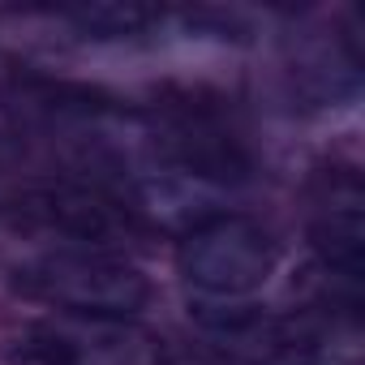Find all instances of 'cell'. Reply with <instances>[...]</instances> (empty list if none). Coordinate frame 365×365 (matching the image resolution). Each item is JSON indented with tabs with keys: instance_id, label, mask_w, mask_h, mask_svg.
<instances>
[{
	"instance_id": "3957f363",
	"label": "cell",
	"mask_w": 365,
	"mask_h": 365,
	"mask_svg": "<svg viewBox=\"0 0 365 365\" xmlns=\"http://www.w3.org/2000/svg\"><path fill=\"white\" fill-rule=\"evenodd\" d=\"M185 284L211 301H245L279 267V241L250 215H207L176 250Z\"/></svg>"
},
{
	"instance_id": "277c9868",
	"label": "cell",
	"mask_w": 365,
	"mask_h": 365,
	"mask_svg": "<svg viewBox=\"0 0 365 365\" xmlns=\"http://www.w3.org/2000/svg\"><path fill=\"white\" fill-rule=\"evenodd\" d=\"M35 356L43 365H163L155 335L129 318L56 314L35 331Z\"/></svg>"
},
{
	"instance_id": "5b68a950",
	"label": "cell",
	"mask_w": 365,
	"mask_h": 365,
	"mask_svg": "<svg viewBox=\"0 0 365 365\" xmlns=\"http://www.w3.org/2000/svg\"><path fill=\"white\" fill-rule=\"evenodd\" d=\"M14 211L22 220L39 224L43 232L65 237V245H78V250H108V254H116L120 241L129 237V215L116 202H108L103 194H95L86 185H65V180L22 194Z\"/></svg>"
},
{
	"instance_id": "ba28073f",
	"label": "cell",
	"mask_w": 365,
	"mask_h": 365,
	"mask_svg": "<svg viewBox=\"0 0 365 365\" xmlns=\"http://www.w3.org/2000/svg\"><path fill=\"white\" fill-rule=\"evenodd\" d=\"M0 172H5V150H0Z\"/></svg>"
},
{
	"instance_id": "7a4b0ae2",
	"label": "cell",
	"mask_w": 365,
	"mask_h": 365,
	"mask_svg": "<svg viewBox=\"0 0 365 365\" xmlns=\"http://www.w3.org/2000/svg\"><path fill=\"white\" fill-rule=\"evenodd\" d=\"M18 284L56 314H82V318H129L150 297L146 275L129 258L78 245H56L22 262Z\"/></svg>"
},
{
	"instance_id": "8992f818",
	"label": "cell",
	"mask_w": 365,
	"mask_h": 365,
	"mask_svg": "<svg viewBox=\"0 0 365 365\" xmlns=\"http://www.w3.org/2000/svg\"><path fill=\"white\" fill-rule=\"evenodd\" d=\"M314 250L335 284L356 288L365 267V198L356 180L331 185V198L314 215Z\"/></svg>"
},
{
	"instance_id": "6da1fadb",
	"label": "cell",
	"mask_w": 365,
	"mask_h": 365,
	"mask_svg": "<svg viewBox=\"0 0 365 365\" xmlns=\"http://www.w3.org/2000/svg\"><path fill=\"white\" fill-rule=\"evenodd\" d=\"M198 327L245 365H361V309L344 301H314L288 314L220 301L198 305Z\"/></svg>"
},
{
	"instance_id": "52a82bcc",
	"label": "cell",
	"mask_w": 365,
	"mask_h": 365,
	"mask_svg": "<svg viewBox=\"0 0 365 365\" xmlns=\"http://www.w3.org/2000/svg\"><path fill=\"white\" fill-rule=\"evenodd\" d=\"M163 365H211V361H194V356H176V361H168V356H163Z\"/></svg>"
}]
</instances>
